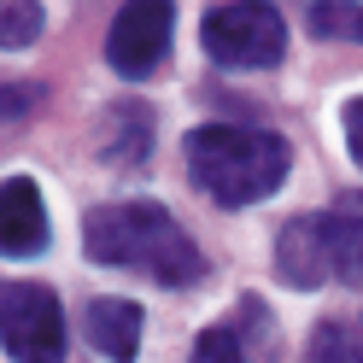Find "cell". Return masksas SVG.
<instances>
[{
    "label": "cell",
    "mask_w": 363,
    "mask_h": 363,
    "mask_svg": "<svg viewBox=\"0 0 363 363\" xmlns=\"http://www.w3.org/2000/svg\"><path fill=\"white\" fill-rule=\"evenodd\" d=\"M170 30H176V6H164V0H129V6H118L111 35H106L111 71L129 82L152 77L170 59Z\"/></svg>",
    "instance_id": "6"
},
{
    "label": "cell",
    "mask_w": 363,
    "mask_h": 363,
    "mask_svg": "<svg viewBox=\"0 0 363 363\" xmlns=\"http://www.w3.org/2000/svg\"><path fill=\"white\" fill-rule=\"evenodd\" d=\"M199 41L223 71H269L287 59V18L264 0H235L199 18Z\"/></svg>",
    "instance_id": "4"
},
{
    "label": "cell",
    "mask_w": 363,
    "mask_h": 363,
    "mask_svg": "<svg viewBox=\"0 0 363 363\" xmlns=\"http://www.w3.org/2000/svg\"><path fill=\"white\" fill-rule=\"evenodd\" d=\"M305 30L323 41H363V0H316L305 6Z\"/></svg>",
    "instance_id": "9"
},
{
    "label": "cell",
    "mask_w": 363,
    "mask_h": 363,
    "mask_svg": "<svg viewBox=\"0 0 363 363\" xmlns=\"http://www.w3.org/2000/svg\"><path fill=\"white\" fill-rule=\"evenodd\" d=\"M6 357L12 363H65V311L53 287L6 281Z\"/></svg>",
    "instance_id": "5"
},
{
    "label": "cell",
    "mask_w": 363,
    "mask_h": 363,
    "mask_svg": "<svg viewBox=\"0 0 363 363\" xmlns=\"http://www.w3.org/2000/svg\"><path fill=\"white\" fill-rule=\"evenodd\" d=\"M0 217H6V258H35L48 246V211H41V188L30 176L0 182Z\"/></svg>",
    "instance_id": "7"
},
{
    "label": "cell",
    "mask_w": 363,
    "mask_h": 363,
    "mask_svg": "<svg viewBox=\"0 0 363 363\" xmlns=\"http://www.w3.org/2000/svg\"><path fill=\"white\" fill-rule=\"evenodd\" d=\"M340 129H346V147H352L357 170H363V100H346V111H340Z\"/></svg>",
    "instance_id": "14"
},
{
    "label": "cell",
    "mask_w": 363,
    "mask_h": 363,
    "mask_svg": "<svg viewBox=\"0 0 363 363\" xmlns=\"http://www.w3.org/2000/svg\"><path fill=\"white\" fill-rule=\"evenodd\" d=\"M276 276L299 293L328 281L363 287V194H340L328 211L293 217L276 240Z\"/></svg>",
    "instance_id": "3"
},
{
    "label": "cell",
    "mask_w": 363,
    "mask_h": 363,
    "mask_svg": "<svg viewBox=\"0 0 363 363\" xmlns=\"http://www.w3.org/2000/svg\"><path fill=\"white\" fill-rule=\"evenodd\" d=\"M35 30H41V6H30V0H12V6L0 12V41H6L12 53H18V48H30Z\"/></svg>",
    "instance_id": "12"
},
{
    "label": "cell",
    "mask_w": 363,
    "mask_h": 363,
    "mask_svg": "<svg viewBox=\"0 0 363 363\" xmlns=\"http://www.w3.org/2000/svg\"><path fill=\"white\" fill-rule=\"evenodd\" d=\"M182 152H188L194 188L229 211L269 199L293 164V147L276 129H246V123H199V129H188Z\"/></svg>",
    "instance_id": "2"
},
{
    "label": "cell",
    "mask_w": 363,
    "mask_h": 363,
    "mask_svg": "<svg viewBox=\"0 0 363 363\" xmlns=\"http://www.w3.org/2000/svg\"><path fill=\"white\" fill-rule=\"evenodd\" d=\"M82 328H88V346L111 363H135V352H141V305L135 299H94Z\"/></svg>",
    "instance_id": "8"
},
{
    "label": "cell",
    "mask_w": 363,
    "mask_h": 363,
    "mask_svg": "<svg viewBox=\"0 0 363 363\" xmlns=\"http://www.w3.org/2000/svg\"><path fill=\"white\" fill-rule=\"evenodd\" d=\"M82 252L111 269H135L158 287H194L206 281V252L182 223L152 206V199H118V206H94L82 217Z\"/></svg>",
    "instance_id": "1"
},
{
    "label": "cell",
    "mask_w": 363,
    "mask_h": 363,
    "mask_svg": "<svg viewBox=\"0 0 363 363\" xmlns=\"http://www.w3.org/2000/svg\"><path fill=\"white\" fill-rule=\"evenodd\" d=\"M188 363H246V352H240V334L235 328H206L194 340V357Z\"/></svg>",
    "instance_id": "13"
},
{
    "label": "cell",
    "mask_w": 363,
    "mask_h": 363,
    "mask_svg": "<svg viewBox=\"0 0 363 363\" xmlns=\"http://www.w3.org/2000/svg\"><path fill=\"white\" fill-rule=\"evenodd\" d=\"M305 363H363V328L352 323H316Z\"/></svg>",
    "instance_id": "11"
},
{
    "label": "cell",
    "mask_w": 363,
    "mask_h": 363,
    "mask_svg": "<svg viewBox=\"0 0 363 363\" xmlns=\"http://www.w3.org/2000/svg\"><path fill=\"white\" fill-rule=\"evenodd\" d=\"M111 147H106V158L111 164H141L147 158V129H152V118H147V106H118L111 111Z\"/></svg>",
    "instance_id": "10"
}]
</instances>
